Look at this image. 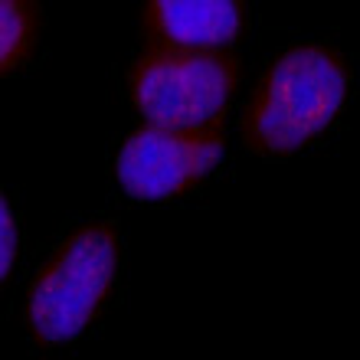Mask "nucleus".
Masks as SVG:
<instances>
[{"mask_svg": "<svg viewBox=\"0 0 360 360\" xmlns=\"http://www.w3.org/2000/svg\"><path fill=\"white\" fill-rule=\"evenodd\" d=\"M351 89V69L328 46H295L266 69L243 118V138L252 151L282 158L318 134L341 115Z\"/></svg>", "mask_w": 360, "mask_h": 360, "instance_id": "nucleus-1", "label": "nucleus"}, {"mask_svg": "<svg viewBox=\"0 0 360 360\" xmlns=\"http://www.w3.org/2000/svg\"><path fill=\"white\" fill-rule=\"evenodd\" d=\"M122 239L95 223L72 233L39 269L27 295V328L39 344H66L98 318L115 288Z\"/></svg>", "mask_w": 360, "mask_h": 360, "instance_id": "nucleus-2", "label": "nucleus"}, {"mask_svg": "<svg viewBox=\"0 0 360 360\" xmlns=\"http://www.w3.org/2000/svg\"><path fill=\"white\" fill-rule=\"evenodd\" d=\"M239 86L236 59L223 49L154 46L131 69L134 108L158 124H213Z\"/></svg>", "mask_w": 360, "mask_h": 360, "instance_id": "nucleus-3", "label": "nucleus"}, {"mask_svg": "<svg viewBox=\"0 0 360 360\" xmlns=\"http://www.w3.org/2000/svg\"><path fill=\"white\" fill-rule=\"evenodd\" d=\"M223 144L226 131L219 122L193 128L148 122L118 148L115 177L134 200L184 197L219 161Z\"/></svg>", "mask_w": 360, "mask_h": 360, "instance_id": "nucleus-4", "label": "nucleus"}, {"mask_svg": "<svg viewBox=\"0 0 360 360\" xmlns=\"http://www.w3.org/2000/svg\"><path fill=\"white\" fill-rule=\"evenodd\" d=\"M243 23V0H144V30L154 46L226 49Z\"/></svg>", "mask_w": 360, "mask_h": 360, "instance_id": "nucleus-5", "label": "nucleus"}, {"mask_svg": "<svg viewBox=\"0 0 360 360\" xmlns=\"http://www.w3.org/2000/svg\"><path fill=\"white\" fill-rule=\"evenodd\" d=\"M39 4L37 0H0V69L13 72L33 56L39 43Z\"/></svg>", "mask_w": 360, "mask_h": 360, "instance_id": "nucleus-6", "label": "nucleus"}, {"mask_svg": "<svg viewBox=\"0 0 360 360\" xmlns=\"http://www.w3.org/2000/svg\"><path fill=\"white\" fill-rule=\"evenodd\" d=\"M0 217H4V246H0V252H4V278L10 275V269H13V259H17V219H13V213H10V203L4 200V207H0Z\"/></svg>", "mask_w": 360, "mask_h": 360, "instance_id": "nucleus-7", "label": "nucleus"}]
</instances>
